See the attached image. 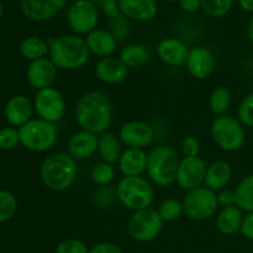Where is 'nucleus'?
I'll use <instances>...</instances> for the list:
<instances>
[{
  "label": "nucleus",
  "instance_id": "obj_1",
  "mask_svg": "<svg viewBox=\"0 0 253 253\" xmlns=\"http://www.w3.org/2000/svg\"><path fill=\"white\" fill-rule=\"evenodd\" d=\"M113 104L103 91L91 90L83 94L77 101L74 118L82 130L94 133L109 131L113 124Z\"/></svg>",
  "mask_w": 253,
  "mask_h": 253
},
{
  "label": "nucleus",
  "instance_id": "obj_2",
  "mask_svg": "<svg viewBox=\"0 0 253 253\" xmlns=\"http://www.w3.org/2000/svg\"><path fill=\"white\" fill-rule=\"evenodd\" d=\"M49 59L57 69L77 71L85 66L90 58L85 39L78 35H63L49 43Z\"/></svg>",
  "mask_w": 253,
  "mask_h": 253
},
{
  "label": "nucleus",
  "instance_id": "obj_3",
  "mask_svg": "<svg viewBox=\"0 0 253 253\" xmlns=\"http://www.w3.org/2000/svg\"><path fill=\"white\" fill-rule=\"evenodd\" d=\"M40 174L43 184L49 190L63 192L76 182L78 175L77 161L69 153H52L42 162Z\"/></svg>",
  "mask_w": 253,
  "mask_h": 253
},
{
  "label": "nucleus",
  "instance_id": "obj_4",
  "mask_svg": "<svg viewBox=\"0 0 253 253\" xmlns=\"http://www.w3.org/2000/svg\"><path fill=\"white\" fill-rule=\"evenodd\" d=\"M179 163V157L172 147L161 145L147 153L146 172L155 184L168 187L177 180Z\"/></svg>",
  "mask_w": 253,
  "mask_h": 253
},
{
  "label": "nucleus",
  "instance_id": "obj_5",
  "mask_svg": "<svg viewBox=\"0 0 253 253\" xmlns=\"http://www.w3.org/2000/svg\"><path fill=\"white\" fill-rule=\"evenodd\" d=\"M118 200L128 210L138 211L151 207L155 198L152 185L147 179L138 177H124L116 187Z\"/></svg>",
  "mask_w": 253,
  "mask_h": 253
},
{
  "label": "nucleus",
  "instance_id": "obj_6",
  "mask_svg": "<svg viewBox=\"0 0 253 253\" xmlns=\"http://www.w3.org/2000/svg\"><path fill=\"white\" fill-rule=\"evenodd\" d=\"M20 143L32 152H46L51 150L58 137L57 124L34 119L19 127Z\"/></svg>",
  "mask_w": 253,
  "mask_h": 253
},
{
  "label": "nucleus",
  "instance_id": "obj_7",
  "mask_svg": "<svg viewBox=\"0 0 253 253\" xmlns=\"http://www.w3.org/2000/svg\"><path fill=\"white\" fill-rule=\"evenodd\" d=\"M212 141L219 148L226 152H235L244 147L246 141L245 126L239 119L230 115L215 118L210 128Z\"/></svg>",
  "mask_w": 253,
  "mask_h": 253
},
{
  "label": "nucleus",
  "instance_id": "obj_8",
  "mask_svg": "<svg viewBox=\"0 0 253 253\" xmlns=\"http://www.w3.org/2000/svg\"><path fill=\"white\" fill-rule=\"evenodd\" d=\"M182 203L185 216L193 221L209 220L216 214L219 208L216 193L207 187H199L187 192Z\"/></svg>",
  "mask_w": 253,
  "mask_h": 253
},
{
  "label": "nucleus",
  "instance_id": "obj_9",
  "mask_svg": "<svg viewBox=\"0 0 253 253\" xmlns=\"http://www.w3.org/2000/svg\"><path fill=\"white\" fill-rule=\"evenodd\" d=\"M163 227V221L157 210L152 208L133 211L127 224V231L131 239L145 244L157 239Z\"/></svg>",
  "mask_w": 253,
  "mask_h": 253
},
{
  "label": "nucleus",
  "instance_id": "obj_10",
  "mask_svg": "<svg viewBox=\"0 0 253 253\" xmlns=\"http://www.w3.org/2000/svg\"><path fill=\"white\" fill-rule=\"evenodd\" d=\"M67 21L76 35H89L98 26V6L89 0H76L69 6Z\"/></svg>",
  "mask_w": 253,
  "mask_h": 253
},
{
  "label": "nucleus",
  "instance_id": "obj_11",
  "mask_svg": "<svg viewBox=\"0 0 253 253\" xmlns=\"http://www.w3.org/2000/svg\"><path fill=\"white\" fill-rule=\"evenodd\" d=\"M34 108L40 119L57 124L66 113V100L58 89L48 86L37 91Z\"/></svg>",
  "mask_w": 253,
  "mask_h": 253
},
{
  "label": "nucleus",
  "instance_id": "obj_12",
  "mask_svg": "<svg viewBox=\"0 0 253 253\" xmlns=\"http://www.w3.org/2000/svg\"><path fill=\"white\" fill-rule=\"evenodd\" d=\"M207 168L208 166L205 165L204 160L199 156L184 157L180 160L175 182L187 192L202 187V184H204Z\"/></svg>",
  "mask_w": 253,
  "mask_h": 253
},
{
  "label": "nucleus",
  "instance_id": "obj_13",
  "mask_svg": "<svg viewBox=\"0 0 253 253\" xmlns=\"http://www.w3.org/2000/svg\"><path fill=\"white\" fill-rule=\"evenodd\" d=\"M119 138L121 143L127 148H145L150 146L155 140V131L143 121H127L124 124L119 131Z\"/></svg>",
  "mask_w": 253,
  "mask_h": 253
},
{
  "label": "nucleus",
  "instance_id": "obj_14",
  "mask_svg": "<svg viewBox=\"0 0 253 253\" xmlns=\"http://www.w3.org/2000/svg\"><path fill=\"white\" fill-rule=\"evenodd\" d=\"M187 71L193 78L198 81L209 78L215 68V57L209 48L204 46H195L189 49L187 62Z\"/></svg>",
  "mask_w": 253,
  "mask_h": 253
},
{
  "label": "nucleus",
  "instance_id": "obj_15",
  "mask_svg": "<svg viewBox=\"0 0 253 253\" xmlns=\"http://www.w3.org/2000/svg\"><path fill=\"white\" fill-rule=\"evenodd\" d=\"M67 0H20L21 11L32 21H47L66 6Z\"/></svg>",
  "mask_w": 253,
  "mask_h": 253
},
{
  "label": "nucleus",
  "instance_id": "obj_16",
  "mask_svg": "<svg viewBox=\"0 0 253 253\" xmlns=\"http://www.w3.org/2000/svg\"><path fill=\"white\" fill-rule=\"evenodd\" d=\"M57 77V67L49 58L32 61L26 71V78L30 85L37 91L48 88L53 84Z\"/></svg>",
  "mask_w": 253,
  "mask_h": 253
},
{
  "label": "nucleus",
  "instance_id": "obj_17",
  "mask_svg": "<svg viewBox=\"0 0 253 253\" xmlns=\"http://www.w3.org/2000/svg\"><path fill=\"white\" fill-rule=\"evenodd\" d=\"M99 137L90 131L81 130L68 141V153L76 161H85L98 152Z\"/></svg>",
  "mask_w": 253,
  "mask_h": 253
},
{
  "label": "nucleus",
  "instance_id": "obj_18",
  "mask_svg": "<svg viewBox=\"0 0 253 253\" xmlns=\"http://www.w3.org/2000/svg\"><path fill=\"white\" fill-rule=\"evenodd\" d=\"M189 54L187 44L175 37H167L158 42L157 56L165 64L170 67H179L185 64Z\"/></svg>",
  "mask_w": 253,
  "mask_h": 253
},
{
  "label": "nucleus",
  "instance_id": "obj_19",
  "mask_svg": "<svg viewBox=\"0 0 253 253\" xmlns=\"http://www.w3.org/2000/svg\"><path fill=\"white\" fill-rule=\"evenodd\" d=\"M95 76L105 84H120L128 77V68L120 58L106 57L100 58L95 66Z\"/></svg>",
  "mask_w": 253,
  "mask_h": 253
},
{
  "label": "nucleus",
  "instance_id": "obj_20",
  "mask_svg": "<svg viewBox=\"0 0 253 253\" xmlns=\"http://www.w3.org/2000/svg\"><path fill=\"white\" fill-rule=\"evenodd\" d=\"M120 12L128 20L151 21L157 16L158 7L155 0H118Z\"/></svg>",
  "mask_w": 253,
  "mask_h": 253
},
{
  "label": "nucleus",
  "instance_id": "obj_21",
  "mask_svg": "<svg viewBox=\"0 0 253 253\" xmlns=\"http://www.w3.org/2000/svg\"><path fill=\"white\" fill-rule=\"evenodd\" d=\"M34 109V104L27 96L15 95L6 103L5 118L10 125L21 127L30 120H32L31 118Z\"/></svg>",
  "mask_w": 253,
  "mask_h": 253
},
{
  "label": "nucleus",
  "instance_id": "obj_22",
  "mask_svg": "<svg viewBox=\"0 0 253 253\" xmlns=\"http://www.w3.org/2000/svg\"><path fill=\"white\" fill-rule=\"evenodd\" d=\"M119 168L125 177H138L147 168V153L142 148H127L119 160Z\"/></svg>",
  "mask_w": 253,
  "mask_h": 253
},
{
  "label": "nucleus",
  "instance_id": "obj_23",
  "mask_svg": "<svg viewBox=\"0 0 253 253\" xmlns=\"http://www.w3.org/2000/svg\"><path fill=\"white\" fill-rule=\"evenodd\" d=\"M86 44L91 54L100 58L111 57L116 49L118 41L108 30L95 29L85 37Z\"/></svg>",
  "mask_w": 253,
  "mask_h": 253
},
{
  "label": "nucleus",
  "instance_id": "obj_24",
  "mask_svg": "<svg viewBox=\"0 0 253 253\" xmlns=\"http://www.w3.org/2000/svg\"><path fill=\"white\" fill-rule=\"evenodd\" d=\"M232 177L231 166L225 161H216L208 166L204 184L212 192L226 189Z\"/></svg>",
  "mask_w": 253,
  "mask_h": 253
},
{
  "label": "nucleus",
  "instance_id": "obj_25",
  "mask_svg": "<svg viewBox=\"0 0 253 253\" xmlns=\"http://www.w3.org/2000/svg\"><path fill=\"white\" fill-rule=\"evenodd\" d=\"M244 217L242 210L236 205L222 208L216 216V226L222 235L232 236V235L240 232Z\"/></svg>",
  "mask_w": 253,
  "mask_h": 253
},
{
  "label": "nucleus",
  "instance_id": "obj_26",
  "mask_svg": "<svg viewBox=\"0 0 253 253\" xmlns=\"http://www.w3.org/2000/svg\"><path fill=\"white\" fill-rule=\"evenodd\" d=\"M121 141L118 136L110 131L100 133L99 136V146L98 152L100 155L103 162L109 165H115L119 162L121 155H123V147H121Z\"/></svg>",
  "mask_w": 253,
  "mask_h": 253
},
{
  "label": "nucleus",
  "instance_id": "obj_27",
  "mask_svg": "<svg viewBox=\"0 0 253 253\" xmlns=\"http://www.w3.org/2000/svg\"><path fill=\"white\" fill-rule=\"evenodd\" d=\"M119 58L123 63L130 68H141L150 61L151 53L150 49L142 43H130L126 44L120 51Z\"/></svg>",
  "mask_w": 253,
  "mask_h": 253
},
{
  "label": "nucleus",
  "instance_id": "obj_28",
  "mask_svg": "<svg viewBox=\"0 0 253 253\" xmlns=\"http://www.w3.org/2000/svg\"><path fill=\"white\" fill-rule=\"evenodd\" d=\"M20 53L22 57L29 61H36V59L46 58L49 53V43L43 39L37 36H31L25 39L20 43Z\"/></svg>",
  "mask_w": 253,
  "mask_h": 253
},
{
  "label": "nucleus",
  "instance_id": "obj_29",
  "mask_svg": "<svg viewBox=\"0 0 253 253\" xmlns=\"http://www.w3.org/2000/svg\"><path fill=\"white\" fill-rule=\"evenodd\" d=\"M235 193V204L242 211L253 212V174H249L237 184Z\"/></svg>",
  "mask_w": 253,
  "mask_h": 253
},
{
  "label": "nucleus",
  "instance_id": "obj_30",
  "mask_svg": "<svg viewBox=\"0 0 253 253\" xmlns=\"http://www.w3.org/2000/svg\"><path fill=\"white\" fill-rule=\"evenodd\" d=\"M231 93L225 86H216L209 96V106L215 116H222L231 106Z\"/></svg>",
  "mask_w": 253,
  "mask_h": 253
},
{
  "label": "nucleus",
  "instance_id": "obj_31",
  "mask_svg": "<svg viewBox=\"0 0 253 253\" xmlns=\"http://www.w3.org/2000/svg\"><path fill=\"white\" fill-rule=\"evenodd\" d=\"M90 178L93 183L98 187H108L115 178V169L113 165L106 162L96 163L90 170Z\"/></svg>",
  "mask_w": 253,
  "mask_h": 253
},
{
  "label": "nucleus",
  "instance_id": "obj_32",
  "mask_svg": "<svg viewBox=\"0 0 253 253\" xmlns=\"http://www.w3.org/2000/svg\"><path fill=\"white\" fill-rule=\"evenodd\" d=\"M158 214H160L161 219L163 222H173L177 221L183 214V203L178 199H167L158 207Z\"/></svg>",
  "mask_w": 253,
  "mask_h": 253
},
{
  "label": "nucleus",
  "instance_id": "obj_33",
  "mask_svg": "<svg viewBox=\"0 0 253 253\" xmlns=\"http://www.w3.org/2000/svg\"><path fill=\"white\" fill-rule=\"evenodd\" d=\"M109 32L114 36V39L118 42H124L127 40V37L131 34V24L130 20L126 16H124L123 14H120L119 16L110 19L109 22Z\"/></svg>",
  "mask_w": 253,
  "mask_h": 253
},
{
  "label": "nucleus",
  "instance_id": "obj_34",
  "mask_svg": "<svg viewBox=\"0 0 253 253\" xmlns=\"http://www.w3.org/2000/svg\"><path fill=\"white\" fill-rule=\"evenodd\" d=\"M202 10L211 17H222L231 10L235 0H200Z\"/></svg>",
  "mask_w": 253,
  "mask_h": 253
},
{
  "label": "nucleus",
  "instance_id": "obj_35",
  "mask_svg": "<svg viewBox=\"0 0 253 253\" xmlns=\"http://www.w3.org/2000/svg\"><path fill=\"white\" fill-rule=\"evenodd\" d=\"M16 210V197L7 190H0V222H5L11 219Z\"/></svg>",
  "mask_w": 253,
  "mask_h": 253
},
{
  "label": "nucleus",
  "instance_id": "obj_36",
  "mask_svg": "<svg viewBox=\"0 0 253 253\" xmlns=\"http://www.w3.org/2000/svg\"><path fill=\"white\" fill-rule=\"evenodd\" d=\"M239 121L246 127H253V93L244 98L237 110Z\"/></svg>",
  "mask_w": 253,
  "mask_h": 253
},
{
  "label": "nucleus",
  "instance_id": "obj_37",
  "mask_svg": "<svg viewBox=\"0 0 253 253\" xmlns=\"http://www.w3.org/2000/svg\"><path fill=\"white\" fill-rule=\"evenodd\" d=\"M19 143V130H15L12 127H4L0 130V148L1 150H14Z\"/></svg>",
  "mask_w": 253,
  "mask_h": 253
},
{
  "label": "nucleus",
  "instance_id": "obj_38",
  "mask_svg": "<svg viewBox=\"0 0 253 253\" xmlns=\"http://www.w3.org/2000/svg\"><path fill=\"white\" fill-rule=\"evenodd\" d=\"M56 253H89V250L81 240L66 239L59 242Z\"/></svg>",
  "mask_w": 253,
  "mask_h": 253
},
{
  "label": "nucleus",
  "instance_id": "obj_39",
  "mask_svg": "<svg viewBox=\"0 0 253 253\" xmlns=\"http://www.w3.org/2000/svg\"><path fill=\"white\" fill-rule=\"evenodd\" d=\"M118 199L116 190H113L110 187H100L94 194V203L99 208H110L114 200Z\"/></svg>",
  "mask_w": 253,
  "mask_h": 253
},
{
  "label": "nucleus",
  "instance_id": "obj_40",
  "mask_svg": "<svg viewBox=\"0 0 253 253\" xmlns=\"http://www.w3.org/2000/svg\"><path fill=\"white\" fill-rule=\"evenodd\" d=\"M180 148H182L184 157H197L200 152V143L194 136H187L183 138Z\"/></svg>",
  "mask_w": 253,
  "mask_h": 253
},
{
  "label": "nucleus",
  "instance_id": "obj_41",
  "mask_svg": "<svg viewBox=\"0 0 253 253\" xmlns=\"http://www.w3.org/2000/svg\"><path fill=\"white\" fill-rule=\"evenodd\" d=\"M89 253H124L123 250L113 242H100L89 250Z\"/></svg>",
  "mask_w": 253,
  "mask_h": 253
},
{
  "label": "nucleus",
  "instance_id": "obj_42",
  "mask_svg": "<svg viewBox=\"0 0 253 253\" xmlns=\"http://www.w3.org/2000/svg\"><path fill=\"white\" fill-rule=\"evenodd\" d=\"M217 198V204L219 207L221 208H227V207H232L235 204V193L232 190L229 189H222L220 190L219 193L216 194Z\"/></svg>",
  "mask_w": 253,
  "mask_h": 253
},
{
  "label": "nucleus",
  "instance_id": "obj_43",
  "mask_svg": "<svg viewBox=\"0 0 253 253\" xmlns=\"http://www.w3.org/2000/svg\"><path fill=\"white\" fill-rule=\"evenodd\" d=\"M240 232H241L242 236L246 237L247 240L253 241V212H249V214L244 217V222H242Z\"/></svg>",
  "mask_w": 253,
  "mask_h": 253
},
{
  "label": "nucleus",
  "instance_id": "obj_44",
  "mask_svg": "<svg viewBox=\"0 0 253 253\" xmlns=\"http://www.w3.org/2000/svg\"><path fill=\"white\" fill-rule=\"evenodd\" d=\"M179 6L183 11L188 14H194L202 10V1L200 0H178Z\"/></svg>",
  "mask_w": 253,
  "mask_h": 253
},
{
  "label": "nucleus",
  "instance_id": "obj_45",
  "mask_svg": "<svg viewBox=\"0 0 253 253\" xmlns=\"http://www.w3.org/2000/svg\"><path fill=\"white\" fill-rule=\"evenodd\" d=\"M101 10H103L104 15L109 19H114V17L119 16L121 14L118 1H108L101 6Z\"/></svg>",
  "mask_w": 253,
  "mask_h": 253
},
{
  "label": "nucleus",
  "instance_id": "obj_46",
  "mask_svg": "<svg viewBox=\"0 0 253 253\" xmlns=\"http://www.w3.org/2000/svg\"><path fill=\"white\" fill-rule=\"evenodd\" d=\"M239 4L244 11L253 14V0H239Z\"/></svg>",
  "mask_w": 253,
  "mask_h": 253
},
{
  "label": "nucleus",
  "instance_id": "obj_47",
  "mask_svg": "<svg viewBox=\"0 0 253 253\" xmlns=\"http://www.w3.org/2000/svg\"><path fill=\"white\" fill-rule=\"evenodd\" d=\"M247 34H249V39H250V41H251V43L253 44V16H252V19L250 20L249 30H247Z\"/></svg>",
  "mask_w": 253,
  "mask_h": 253
},
{
  "label": "nucleus",
  "instance_id": "obj_48",
  "mask_svg": "<svg viewBox=\"0 0 253 253\" xmlns=\"http://www.w3.org/2000/svg\"><path fill=\"white\" fill-rule=\"evenodd\" d=\"M89 1H91L94 5H96V6L101 7L104 4H106L108 1H118V0H89Z\"/></svg>",
  "mask_w": 253,
  "mask_h": 253
},
{
  "label": "nucleus",
  "instance_id": "obj_49",
  "mask_svg": "<svg viewBox=\"0 0 253 253\" xmlns=\"http://www.w3.org/2000/svg\"><path fill=\"white\" fill-rule=\"evenodd\" d=\"M1 16H2V5L1 2H0V19H1Z\"/></svg>",
  "mask_w": 253,
  "mask_h": 253
},
{
  "label": "nucleus",
  "instance_id": "obj_50",
  "mask_svg": "<svg viewBox=\"0 0 253 253\" xmlns=\"http://www.w3.org/2000/svg\"><path fill=\"white\" fill-rule=\"evenodd\" d=\"M163 1H168V2H173V1H178V0H163Z\"/></svg>",
  "mask_w": 253,
  "mask_h": 253
}]
</instances>
